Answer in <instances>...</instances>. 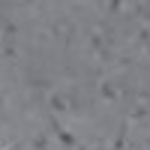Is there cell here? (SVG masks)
I'll return each mask as SVG.
<instances>
[{
  "label": "cell",
  "mask_w": 150,
  "mask_h": 150,
  "mask_svg": "<svg viewBox=\"0 0 150 150\" xmlns=\"http://www.w3.org/2000/svg\"><path fill=\"white\" fill-rule=\"evenodd\" d=\"M3 150H12V147H3Z\"/></svg>",
  "instance_id": "ba28073f"
},
{
  "label": "cell",
  "mask_w": 150,
  "mask_h": 150,
  "mask_svg": "<svg viewBox=\"0 0 150 150\" xmlns=\"http://www.w3.org/2000/svg\"><path fill=\"white\" fill-rule=\"evenodd\" d=\"M99 96L105 99V102H117V96H120V87L114 81H99Z\"/></svg>",
  "instance_id": "3957f363"
},
{
  "label": "cell",
  "mask_w": 150,
  "mask_h": 150,
  "mask_svg": "<svg viewBox=\"0 0 150 150\" xmlns=\"http://www.w3.org/2000/svg\"><path fill=\"white\" fill-rule=\"evenodd\" d=\"M48 108L54 114H66V111L75 108V102H69V96H63V93H48Z\"/></svg>",
  "instance_id": "7a4b0ae2"
},
{
  "label": "cell",
  "mask_w": 150,
  "mask_h": 150,
  "mask_svg": "<svg viewBox=\"0 0 150 150\" xmlns=\"http://www.w3.org/2000/svg\"><path fill=\"white\" fill-rule=\"evenodd\" d=\"M30 144H33V150H48V147H51V135H48V132H36L30 138Z\"/></svg>",
  "instance_id": "277c9868"
},
{
  "label": "cell",
  "mask_w": 150,
  "mask_h": 150,
  "mask_svg": "<svg viewBox=\"0 0 150 150\" xmlns=\"http://www.w3.org/2000/svg\"><path fill=\"white\" fill-rule=\"evenodd\" d=\"M0 105H6V93H0Z\"/></svg>",
  "instance_id": "52a82bcc"
},
{
  "label": "cell",
  "mask_w": 150,
  "mask_h": 150,
  "mask_svg": "<svg viewBox=\"0 0 150 150\" xmlns=\"http://www.w3.org/2000/svg\"><path fill=\"white\" fill-rule=\"evenodd\" d=\"M3 33H6V36H15V33H18V27H15L12 21H3Z\"/></svg>",
  "instance_id": "5b68a950"
},
{
  "label": "cell",
  "mask_w": 150,
  "mask_h": 150,
  "mask_svg": "<svg viewBox=\"0 0 150 150\" xmlns=\"http://www.w3.org/2000/svg\"><path fill=\"white\" fill-rule=\"evenodd\" d=\"M123 9V0H108V12H120Z\"/></svg>",
  "instance_id": "8992f818"
},
{
  "label": "cell",
  "mask_w": 150,
  "mask_h": 150,
  "mask_svg": "<svg viewBox=\"0 0 150 150\" xmlns=\"http://www.w3.org/2000/svg\"><path fill=\"white\" fill-rule=\"evenodd\" d=\"M48 123H51V126H48V129H51L54 135H57V141L60 144H63V147H78V141H75V135L63 126V123H60L57 117H51V120H48Z\"/></svg>",
  "instance_id": "6da1fadb"
}]
</instances>
